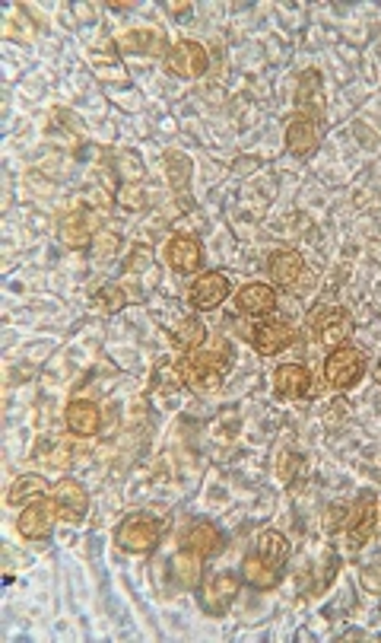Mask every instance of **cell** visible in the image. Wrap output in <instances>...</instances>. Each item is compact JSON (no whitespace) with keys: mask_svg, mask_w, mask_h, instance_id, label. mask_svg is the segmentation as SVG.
<instances>
[{"mask_svg":"<svg viewBox=\"0 0 381 643\" xmlns=\"http://www.w3.org/2000/svg\"><path fill=\"white\" fill-rule=\"evenodd\" d=\"M163 163H165V176H169L172 191H188V185H191V157L188 153L165 150Z\"/></svg>","mask_w":381,"mask_h":643,"instance_id":"cb8c5ba5","label":"cell"},{"mask_svg":"<svg viewBox=\"0 0 381 643\" xmlns=\"http://www.w3.org/2000/svg\"><path fill=\"white\" fill-rule=\"evenodd\" d=\"M35 455L45 462V465H51V468H67V462H70V449L64 446L61 440H55V436H45V440H38V449H35Z\"/></svg>","mask_w":381,"mask_h":643,"instance_id":"4316f807","label":"cell"},{"mask_svg":"<svg viewBox=\"0 0 381 643\" xmlns=\"http://www.w3.org/2000/svg\"><path fill=\"white\" fill-rule=\"evenodd\" d=\"M363 587L369 589V593H381V567H366L363 570Z\"/></svg>","mask_w":381,"mask_h":643,"instance_id":"1f68e13d","label":"cell"},{"mask_svg":"<svg viewBox=\"0 0 381 643\" xmlns=\"http://www.w3.org/2000/svg\"><path fill=\"white\" fill-rule=\"evenodd\" d=\"M175 341L185 347V351H197V347L206 341V325L197 319H182L175 328Z\"/></svg>","mask_w":381,"mask_h":643,"instance_id":"83f0119b","label":"cell"},{"mask_svg":"<svg viewBox=\"0 0 381 643\" xmlns=\"http://www.w3.org/2000/svg\"><path fill=\"white\" fill-rule=\"evenodd\" d=\"M55 504L48 500H35V504L23 506V513H19L16 519V529L23 538H32V542H45V538H51V529H55Z\"/></svg>","mask_w":381,"mask_h":643,"instance_id":"9c48e42d","label":"cell"},{"mask_svg":"<svg viewBox=\"0 0 381 643\" xmlns=\"http://www.w3.org/2000/svg\"><path fill=\"white\" fill-rule=\"evenodd\" d=\"M232 353L226 351H197L191 353L188 360L178 363V383H188L197 395H210V392H219L223 385V376H226V366H229Z\"/></svg>","mask_w":381,"mask_h":643,"instance_id":"6da1fadb","label":"cell"},{"mask_svg":"<svg viewBox=\"0 0 381 643\" xmlns=\"http://www.w3.org/2000/svg\"><path fill=\"white\" fill-rule=\"evenodd\" d=\"M165 261H169V268L172 271H178V274L200 271V261H204L200 242L188 233H175L169 242H165Z\"/></svg>","mask_w":381,"mask_h":643,"instance_id":"5bb4252c","label":"cell"},{"mask_svg":"<svg viewBox=\"0 0 381 643\" xmlns=\"http://www.w3.org/2000/svg\"><path fill=\"white\" fill-rule=\"evenodd\" d=\"M125 303H127L125 291H121V287H115V284L102 287V291L95 293V306H99L102 312H118Z\"/></svg>","mask_w":381,"mask_h":643,"instance_id":"f1b7e54d","label":"cell"},{"mask_svg":"<svg viewBox=\"0 0 381 643\" xmlns=\"http://www.w3.org/2000/svg\"><path fill=\"white\" fill-rule=\"evenodd\" d=\"M378 504H376V494L372 491H363L359 500L353 504L350 516L344 519V529H346V545L350 548H363L372 536H376V526H378Z\"/></svg>","mask_w":381,"mask_h":643,"instance_id":"8992f818","label":"cell"},{"mask_svg":"<svg viewBox=\"0 0 381 643\" xmlns=\"http://www.w3.org/2000/svg\"><path fill=\"white\" fill-rule=\"evenodd\" d=\"M64 424H67V430L74 436L89 440V436H95L99 434V427H102L99 404L89 402V398H74V402L67 404V411H64Z\"/></svg>","mask_w":381,"mask_h":643,"instance_id":"4fadbf2b","label":"cell"},{"mask_svg":"<svg viewBox=\"0 0 381 643\" xmlns=\"http://www.w3.org/2000/svg\"><path fill=\"white\" fill-rule=\"evenodd\" d=\"M296 338H299V328L286 319H264L257 322L255 332H251V344H255V351L264 353V357H274V353L293 347Z\"/></svg>","mask_w":381,"mask_h":643,"instance_id":"ba28073f","label":"cell"},{"mask_svg":"<svg viewBox=\"0 0 381 643\" xmlns=\"http://www.w3.org/2000/svg\"><path fill=\"white\" fill-rule=\"evenodd\" d=\"M118 48L125 55H163L165 48V36L159 29H131L118 38Z\"/></svg>","mask_w":381,"mask_h":643,"instance_id":"ac0fdd59","label":"cell"},{"mask_svg":"<svg viewBox=\"0 0 381 643\" xmlns=\"http://www.w3.org/2000/svg\"><path fill=\"white\" fill-rule=\"evenodd\" d=\"M118 201L125 204V208H131V210H140V208H146L144 189H140L137 182H125V185H121V195H118Z\"/></svg>","mask_w":381,"mask_h":643,"instance_id":"f546056e","label":"cell"},{"mask_svg":"<svg viewBox=\"0 0 381 643\" xmlns=\"http://www.w3.org/2000/svg\"><path fill=\"white\" fill-rule=\"evenodd\" d=\"M267 271L283 291L299 293V281L306 278L308 268H306V259H302L299 252H293V249H280V252H274L267 259Z\"/></svg>","mask_w":381,"mask_h":643,"instance_id":"7c38bea8","label":"cell"},{"mask_svg":"<svg viewBox=\"0 0 381 643\" xmlns=\"http://www.w3.org/2000/svg\"><path fill=\"white\" fill-rule=\"evenodd\" d=\"M366 373V357L350 344H340L327 353L325 360V379L334 389H353Z\"/></svg>","mask_w":381,"mask_h":643,"instance_id":"3957f363","label":"cell"},{"mask_svg":"<svg viewBox=\"0 0 381 643\" xmlns=\"http://www.w3.org/2000/svg\"><path fill=\"white\" fill-rule=\"evenodd\" d=\"M165 10L175 13V19H182L178 13H191V4H165Z\"/></svg>","mask_w":381,"mask_h":643,"instance_id":"d6a6232c","label":"cell"},{"mask_svg":"<svg viewBox=\"0 0 381 643\" xmlns=\"http://www.w3.org/2000/svg\"><path fill=\"white\" fill-rule=\"evenodd\" d=\"M238 587H242V580L232 570H216V574L206 577V587L200 593V606L210 615H223L229 608V602L238 596Z\"/></svg>","mask_w":381,"mask_h":643,"instance_id":"30bf717a","label":"cell"},{"mask_svg":"<svg viewBox=\"0 0 381 643\" xmlns=\"http://www.w3.org/2000/svg\"><path fill=\"white\" fill-rule=\"evenodd\" d=\"M118 236L115 233H102L99 240H95V255H99V259H112L115 252H118Z\"/></svg>","mask_w":381,"mask_h":643,"instance_id":"4dcf8cb0","label":"cell"},{"mask_svg":"<svg viewBox=\"0 0 381 643\" xmlns=\"http://www.w3.org/2000/svg\"><path fill=\"white\" fill-rule=\"evenodd\" d=\"M286 147H289V153H293V157H299V159L312 157V153L318 150V128H315V121L302 118V115L296 121H289Z\"/></svg>","mask_w":381,"mask_h":643,"instance_id":"e0dca14e","label":"cell"},{"mask_svg":"<svg viewBox=\"0 0 381 643\" xmlns=\"http://www.w3.org/2000/svg\"><path fill=\"white\" fill-rule=\"evenodd\" d=\"M182 545L191 551H197L200 557H210L219 551V545H223V536H219V529L213 523H194L188 532L182 536Z\"/></svg>","mask_w":381,"mask_h":643,"instance_id":"ffe728a7","label":"cell"},{"mask_svg":"<svg viewBox=\"0 0 381 643\" xmlns=\"http://www.w3.org/2000/svg\"><path fill=\"white\" fill-rule=\"evenodd\" d=\"M163 64L169 74L185 77V80H194L206 70L210 64V55L200 42H191V38H182V42H172L169 51L163 55Z\"/></svg>","mask_w":381,"mask_h":643,"instance_id":"5b68a950","label":"cell"},{"mask_svg":"<svg viewBox=\"0 0 381 643\" xmlns=\"http://www.w3.org/2000/svg\"><path fill=\"white\" fill-rule=\"evenodd\" d=\"M257 555H261L264 561L274 564V567H283V564L289 561V542L276 529H267V532H261V538H257Z\"/></svg>","mask_w":381,"mask_h":643,"instance_id":"d4e9b609","label":"cell"},{"mask_svg":"<svg viewBox=\"0 0 381 643\" xmlns=\"http://www.w3.org/2000/svg\"><path fill=\"white\" fill-rule=\"evenodd\" d=\"M51 504H55V513H57V523H67V526H76L86 519L89 513V494L80 481L74 478H61L55 487H51Z\"/></svg>","mask_w":381,"mask_h":643,"instance_id":"277c9868","label":"cell"},{"mask_svg":"<svg viewBox=\"0 0 381 643\" xmlns=\"http://www.w3.org/2000/svg\"><path fill=\"white\" fill-rule=\"evenodd\" d=\"M200 574H204V557H200L197 551L185 548V551H178V555L172 557V577H175V583L182 589L197 587Z\"/></svg>","mask_w":381,"mask_h":643,"instance_id":"7402d4cb","label":"cell"},{"mask_svg":"<svg viewBox=\"0 0 381 643\" xmlns=\"http://www.w3.org/2000/svg\"><path fill=\"white\" fill-rule=\"evenodd\" d=\"M296 102H299V108L306 112V118H321V112H325V96H321V77L312 70V87H306V83H299V93H296Z\"/></svg>","mask_w":381,"mask_h":643,"instance_id":"484cf974","label":"cell"},{"mask_svg":"<svg viewBox=\"0 0 381 643\" xmlns=\"http://www.w3.org/2000/svg\"><path fill=\"white\" fill-rule=\"evenodd\" d=\"M51 494L48 481L42 478V475H23V478L13 481L10 494H6V504L10 506H29L35 504V500H45Z\"/></svg>","mask_w":381,"mask_h":643,"instance_id":"d6986e66","label":"cell"},{"mask_svg":"<svg viewBox=\"0 0 381 643\" xmlns=\"http://www.w3.org/2000/svg\"><path fill=\"white\" fill-rule=\"evenodd\" d=\"M226 297H229V278H226L223 271H204L188 291V303L197 312L216 310Z\"/></svg>","mask_w":381,"mask_h":643,"instance_id":"8fae6325","label":"cell"},{"mask_svg":"<svg viewBox=\"0 0 381 643\" xmlns=\"http://www.w3.org/2000/svg\"><path fill=\"white\" fill-rule=\"evenodd\" d=\"M308 325H312V332L318 334L321 344H327V347L346 344V338H350V332H353L350 312H346L344 306H318V310H312V316H308Z\"/></svg>","mask_w":381,"mask_h":643,"instance_id":"52a82bcc","label":"cell"},{"mask_svg":"<svg viewBox=\"0 0 381 643\" xmlns=\"http://www.w3.org/2000/svg\"><path fill=\"white\" fill-rule=\"evenodd\" d=\"M236 306L245 312V316L264 319L276 310V291L270 284H245L242 291L236 293Z\"/></svg>","mask_w":381,"mask_h":643,"instance_id":"2e32d148","label":"cell"},{"mask_svg":"<svg viewBox=\"0 0 381 643\" xmlns=\"http://www.w3.org/2000/svg\"><path fill=\"white\" fill-rule=\"evenodd\" d=\"M163 538V519L150 516V513H134L125 516L115 529V545L127 555H150Z\"/></svg>","mask_w":381,"mask_h":643,"instance_id":"7a4b0ae2","label":"cell"},{"mask_svg":"<svg viewBox=\"0 0 381 643\" xmlns=\"http://www.w3.org/2000/svg\"><path fill=\"white\" fill-rule=\"evenodd\" d=\"M242 580L248 583V587L255 589H274L276 583H280V577H276V567L270 561H264L261 555H245L242 561Z\"/></svg>","mask_w":381,"mask_h":643,"instance_id":"44dd1931","label":"cell"},{"mask_svg":"<svg viewBox=\"0 0 381 643\" xmlns=\"http://www.w3.org/2000/svg\"><path fill=\"white\" fill-rule=\"evenodd\" d=\"M61 242L67 249H86L93 242V233H89V220L80 214V210H70L61 220Z\"/></svg>","mask_w":381,"mask_h":643,"instance_id":"603a6c76","label":"cell"},{"mask_svg":"<svg viewBox=\"0 0 381 643\" xmlns=\"http://www.w3.org/2000/svg\"><path fill=\"white\" fill-rule=\"evenodd\" d=\"M312 389V373L302 363H283L274 370V392L276 398H286V402H299Z\"/></svg>","mask_w":381,"mask_h":643,"instance_id":"9a60e30c","label":"cell"}]
</instances>
